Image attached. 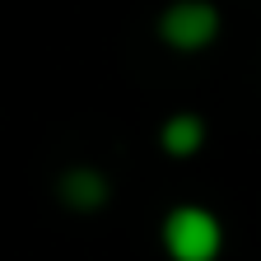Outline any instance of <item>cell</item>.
<instances>
[{
    "label": "cell",
    "instance_id": "cell-3",
    "mask_svg": "<svg viewBox=\"0 0 261 261\" xmlns=\"http://www.w3.org/2000/svg\"><path fill=\"white\" fill-rule=\"evenodd\" d=\"M56 196H61L65 210L93 215V210H103L112 201V182H108L103 168H93V163H75V168H65L56 177Z\"/></svg>",
    "mask_w": 261,
    "mask_h": 261
},
{
    "label": "cell",
    "instance_id": "cell-1",
    "mask_svg": "<svg viewBox=\"0 0 261 261\" xmlns=\"http://www.w3.org/2000/svg\"><path fill=\"white\" fill-rule=\"evenodd\" d=\"M159 243L168 252V261H219L224 252V224L210 205H173L159 224Z\"/></svg>",
    "mask_w": 261,
    "mask_h": 261
},
{
    "label": "cell",
    "instance_id": "cell-4",
    "mask_svg": "<svg viewBox=\"0 0 261 261\" xmlns=\"http://www.w3.org/2000/svg\"><path fill=\"white\" fill-rule=\"evenodd\" d=\"M210 140V126L201 112H173L168 121L159 126V149L168 159H196Z\"/></svg>",
    "mask_w": 261,
    "mask_h": 261
},
{
    "label": "cell",
    "instance_id": "cell-2",
    "mask_svg": "<svg viewBox=\"0 0 261 261\" xmlns=\"http://www.w3.org/2000/svg\"><path fill=\"white\" fill-rule=\"evenodd\" d=\"M159 42L168 51H182V56H196V51H210L224 33V14L215 0H168L159 10Z\"/></svg>",
    "mask_w": 261,
    "mask_h": 261
}]
</instances>
